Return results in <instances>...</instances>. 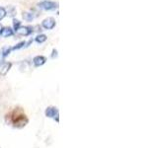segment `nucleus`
Wrapping results in <instances>:
<instances>
[{
  "instance_id": "nucleus-8",
  "label": "nucleus",
  "mask_w": 158,
  "mask_h": 148,
  "mask_svg": "<svg viewBox=\"0 0 158 148\" xmlns=\"http://www.w3.org/2000/svg\"><path fill=\"white\" fill-rule=\"evenodd\" d=\"M1 35H2V37H4V38H8V37L13 36V30H12L11 28H9V27L3 28L2 32H1Z\"/></svg>"
},
{
  "instance_id": "nucleus-13",
  "label": "nucleus",
  "mask_w": 158,
  "mask_h": 148,
  "mask_svg": "<svg viewBox=\"0 0 158 148\" xmlns=\"http://www.w3.org/2000/svg\"><path fill=\"white\" fill-rule=\"evenodd\" d=\"M20 26H21V22H20V21L14 19V20H13V27H14V29H15V31H16V30H17Z\"/></svg>"
},
{
  "instance_id": "nucleus-12",
  "label": "nucleus",
  "mask_w": 158,
  "mask_h": 148,
  "mask_svg": "<svg viewBox=\"0 0 158 148\" xmlns=\"http://www.w3.org/2000/svg\"><path fill=\"white\" fill-rule=\"evenodd\" d=\"M26 45V43H25V42H21V43H19V44H17L16 45L14 48H12L11 49H13V50H15V49H21V48H23V46Z\"/></svg>"
},
{
  "instance_id": "nucleus-11",
  "label": "nucleus",
  "mask_w": 158,
  "mask_h": 148,
  "mask_svg": "<svg viewBox=\"0 0 158 148\" xmlns=\"http://www.w3.org/2000/svg\"><path fill=\"white\" fill-rule=\"evenodd\" d=\"M6 14H7L6 10L4 9L3 7H0V21H1L2 19H4V18H5Z\"/></svg>"
},
{
  "instance_id": "nucleus-3",
  "label": "nucleus",
  "mask_w": 158,
  "mask_h": 148,
  "mask_svg": "<svg viewBox=\"0 0 158 148\" xmlns=\"http://www.w3.org/2000/svg\"><path fill=\"white\" fill-rule=\"evenodd\" d=\"M39 7L41 8V9L44 10H55L57 8V4L55 3V2H52V1H48V0H45V1H43L39 3Z\"/></svg>"
},
{
  "instance_id": "nucleus-5",
  "label": "nucleus",
  "mask_w": 158,
  "mask_h": 148,
  "mask_svg": "<svg viewBox=\"0 0 158 148\" xmlns=\"http://www.w3.org/2000/svg\"><path fill=\"white\" fill-rule=\"evenodd\" d=\"M43 27L45 29H47V30H52L55 28L56 26V20L53 19V18H51V17H48V18L47 19H45L43 21Z\"/></svg>"
},
{
  "instance_id": "nucleus-14",
  "label": "nucleus",
  "mask_w": 158,
  "mask_h": 148,
  "mask_svg": "<svg viewBox=\"0 0 158 148\" xmlns=\"http://www.w3.org/2000/svg\"><path fill=\"white\" fill-rule=\"evenodd\" d=\"M10 50H11V49H4L3 50V56H7L8 54H9Z\"/></svg>"
},
{
  "instance_id": "nucleus-7",
  "label": "nucleus",
  "mask_w": 158,
  "mask_h": 148,
  "mask_svg": "<svg viewBox=\"0 0 158 148\" xmlns=\"http://www.w3.org/2000/svg\"><path fill=\"white\" fill-rule=\"evenodd\" d=\"M16 33L19 34V35H21V36H29L32 33V30H31V28H29V27L20 26L17 30H16Z\"/></svg>"
},
{
  "instance_id": "nucleus-1",
  "label": "nucleus",
  "mask_w": 158,
  "mask_h": 148,
  "mask_svg": "<svg viewBox=\"0 0 158 148\" xmlns=\"http://www.w3.org/2000/svg\"><path fill=\"white\" fill-rule=\"evenodd\" d=\"M5 121L8 125L15 128H23L28 125L29 118L22 108L16 107L8 114H6Z\"/></svg>"
},
{
  "instance_id": "nucleus-6",
  "label": "nucleus",
  "mask_w": 158,
  "mask_h": 148,
  "mask_svg": "<svg viewBox=\"0 0 158 148\" xmlns=\"http://www.w3.org/2000/svg\"><path fill=\"white\" fill-rule=\"evenodd\" d=\"M45 61H47V58L43 56H38L34 57V59H33V63H34V65L36 67H40L41 65H44Z\"/></svg>"
},
{
  "instance_id": "nucleus-10",
  "label": "nucleus",
  "mask_w": 158,
  "mask_h": 148,
  "mask_svg": "<svg viewBox=\"0 0 158 148\" xmlns=\"http://www.w3.org/2000/svg\"><path fill=\"white\" fill-rule=\"evenodd\" d=\"M23 18L28 21V22H30V21H32L33 19H34V16H33L32 13H29V12H25V13L23 14Z\"/></svg>"
},
{
  "instance_id": "nucleus-16",
  "label": "nucleus",
  "mask_w": 158,
  "mask_h": 148,
  "mask_svg": "<svg viewBox=\"0 0 158 148\" xmlns=\"http://www.w3.org/2000/svg\"><path fill=\"white\" fill-rule=\"evenodd\" d=\"M2 30H3V27H2V25L0 24V34H1V32H2Z\"/></svg>"
},
{
  "instance_id": "nucleus-15",
  "label": "nucleus",
  "mask_w": 158,
  "mask_h": 148,
  "mask_svg": "<svg viewBox=\"0 0 158 148\" xmlns=\"http://www.w3.org/2000/svg\"><path fill=\"white\" fill-rule=\"evenodd\" d=\"M57 56V50L56 49H52V58H56Z\"/></svg>"
},
{
  "instance_id": "nucleus-9",
  "label": "nucleus",
  "mask_w": 158,
  "mask_h": 148,
  "mask_svg": "<svg viewBox=\"0 0 158 148\" xmlns=\"http://www.w3.org/2000/svg\"><path fill=\"white\" fill-rule=\"evenodd\" d=\"M45 41H47V36L44 35V34L43 35H39V36L36 37V42L38 44H43Z\"/></svg>"
},
{
  "instance_id": "nucleus-2",
  "label": "nucleus",
  "mask_w": 158,
  "mask_h": 148,
  "mask_svg": "<svg viewBox=\"0 0 158 148\" xmlns=\"http://www.w3.org/2000/svg\"><path fill=\"white\" fill-rule=\"evenodd\" d=\"M45 117H52L59 122V110H57L56 107H53V106H51V107H48L45 109Z\"/></svg>"
},
{
  "instance_id": "nucleus-4",
  "label": "nucleus",
  "mask_w": 158,
  "mask_h": 148,
  "mask_svg": "<svg viewBox=\"0 0 158 148\" xmlns=\"http://www.w3.org/2000/svg\"><path fill=\"white\" fill-rule=\"evenodd\" d=\"M12 67V63L11 62H1L0 63V75L2 76H5L8 71H9L11 69Z\"/></svg>"
}]
</instances>
